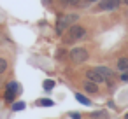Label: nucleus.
Returning a JSON list of instances; mask_svg holds the SVG:
<instances>
[{
  "mask_svg": "<svg viewBox=\"0 0 128 119\" xmlns=\"http://www.w3.org/2000/svg\"><path fill=\"white\" fill-rule=\"evenodd\" d=\"M77 19V16L76 14H67V16H60L58 18V21H56V33L58 35H62L67 28H70L72 26V23Z\"/></svg>",
  "mask_w": 128,
  "mask_h": 119,
  "instance_id": "obj_1",
  "label": "nucleus"
},
{
  "mask_svg": "<svg viewBox=\"0 0 128 119\" xmlns=\"http://www.w3.org/2000/svg\"><path fill=\"white\" fill-rule=\"evenodd\" d=\"M82 37H86V30H84L82 26H79V25H72V26L68 28V32H67V42L79 40V39H82Z\"/></svg>",
  "mask_w": 128,
  "mask_h": 119,
  "instance_id": "obj_2",
  "label": "nucleus"
},
{
  "mask_svg": "<svg viewBox=\"0 0 128 119\" xmlns=\"http://www.w3.org/2000/svg\"><path fill=\"white\" fill-rule=\"evenodd\" d=\"M70 60L76 61V63H82L88 60V51L84 47H74L70 51Z\"/></svg>",
  "mask_w": 128,
  "mask_h": 119,
  "instance_id": "obj_3",
  "label": "nucleus"
},
{
  "mask_svg": "<svg viewBox=\"0 0 128 119\" xmlns=\"http://www.w3.org/2000/svg\"><path fill=\"white\" fill-rule=\"evenodd\" d=\"M18 93H20V84L18 82H9L7 89H6V102H14Z\"/></svg>",
  "mask_w": 128,
  "mask_h": 119,
  "instance_id": "obj_4",
  "label": "nucleus"
},
{
  "mask_svg": "<svg viewBox=\"0 0 128 119\" xmlns=\"http://www.w3.org/2000/svg\"><path fill=\"white\" fill-rule=\"evenodd\" d=\"M119 4H121V0H100L98 9L100 11H114L119 7Z\"/></svg>",
  "mask_w": 128,
  "mask_h": 119,
  "instance_id": "obj_5",
  "label": "nucleus"
},
{
  "mask_svg": "<svg viewBox=\"0 0 128 119\" xmlns=\"http://www.w3.org/2000/svg\"><path fill=\"white\" fill-rule=\"evenodd\" d=\"M102 77H104V81L105 82H109V81H112V77H114V72L110 70V68H107V67H96L95 68Z\"/></svg>",
  "mask_w": 128,
  "mask_h": 119,
  "instance_id": "obj_6",
  "label": "nucleus"
},
{
  "mask_svg": "<svg viewBox=\"0 0 128 119\" xmlns=\"http://www.w3.org/2000/svg\"><path fill=\"white\" fill-rule=\"evenodd\" d=\"M86 77H88V81H91V82H95V84H98V82H105V81H104V77H102L95 68L88 70V72H86Z\"/></svg>",
  "mask_w": 128,
  "mask_h": 119,
  "instance_id": "obj_7",
  "label": "nucleus"
},
{
  "mask_svg": "<svg viewBox=\"0 0 128 119\" xmlns=\"http://www.w3.org/2000/svg\"><path fill=\"white\" fill-rule=\"evenodd\" d=\"M116 67H118V70H121V72H128V58H119Z\"/></svg>",
  "mask_w": 128,
  "mask_h": 119,
  "instance_id": "obj_8",
  "label": "nucleus"
},
{
  "mask_svg": "<svg viewBox=\"0 0 128 119\" xmlns=\"http://www.w3.org/2000/svg\"><path fill=\"white\" fill-rule=\"evenodd\" d=\"M84 89H86L88 93H96V91H98L96 84H95V82H91V81H86V82H84Z\"/></svg>",
  "mask_w": 128,
  "mask_h": 119,
  "instance_id": "obj_9",
  "label": "nucleus"
},
{
  "mask_svg": "<svg viewBox=\"0 0 128 119\" xmlns=\"http://www.w3.org/2000/svg\"><path fill=\"white\" fill-rule=\"evenodd\" d=\"M37 105H40V107H53L54 102L49 100V98H40V100H37Z\"/></svg>",
  "mask_w": 128,
  "mask_h": 119,
  "instance_id": "obj_10",
  "label": "nucleus"
},
{
  "mask_svg": "<svg viewBox=\"0 0 128 119\" xmlns=\"http://www.w3.org/2000/svg\"><path fill=\"white\" fill-rule=\"evenodd\" d=\"M76 98H77V102H81L82 105H90V103H91V102H90L86 96H82L81 93H76Z\"/></svg>",
  "mask_w": 128,
  "mask_h": 119,
  "instance_id": "obj_11",
  "label": "nucleus"
},
{
  "mask_svg": "<svg viewBox=\"0 0 128 119\" xmlns=\"http://www.w3.org/2000/svg\"><path fill=\"white\" fill-rule=\"evenodd\" d=\"M42 86H44V89H46V91H51V89L54 88V81L48 79V81H44V84H42Z\"/></svg>",
  "mask_w": 128,
  "mask_h": 119,
  "instance_id": "obj_12",
  "label": "nucleus"
},
{
  "mask_svg": "<svg viewBox=\"0 0 128 119\" xmlns=\"http://www.w3.org/2000/svg\"><path fill=\"white\" fill-rule=\"evenodd\" d=\"M26 105H25V102H16V103H12V110L14 112H18V110H23Z\"/></svg>",
  "mask_w": 128,
  "mask_h": 119,
  "instance_id": "obj_13",
  "label": "nucleus"
},
{
  "mask_svg": "<svg viewBox=\"0 0 128 119\" xmlns=\"http://www.w3.org/2000/svg\"><path fill=\"white\" fill-rule=\"evenodd\" d=\"M6 70H7V61L4 58H0V74H4Z\"/></svg>",
  "mask_w": 128,
  "mask_h": 119,
  "instance_id": "obj_14",
  "label": "nucleus"
},
{
  "mask_svg": "<svg viewBox=\"0 0 128 119\" xmlns=\"http://www.w3.org/2000/svg\"><path fill=\"white\" fill-rule=\"evenodd\" d=\"M77 2H79V0H62L63 5H76Z\"/></svg>",
  "mask_w": 128,
  "mask_h": 119,
  "instance_id": "obj_15",
  "label": "nucleus"
},
{
  "mask_svg": "<svg viewBox=\"0 0 128 119\" xmlns=\"http://www.w3.org/2000/svg\"><path fill=\"white\" fill-rule=\"evenodd\" d=\"M93 119H100V117H105V112H93L91 114Z\"/></svg>",
  "mask_w": 128,
  "mask_h": 119,
  "instance_id": "obj_16",
  "label": "nucleus"
},
{
  "mask_svg": "<svg viewBox=\"0 0 128 119\" xmlns=\"http://www.w3.org/2000/svg\"><path fill=\"white\" fill-rule=\"evenodd\" d=\"M121 81H124V82H126V81H128V74H126V72H124V74H123V75H121Z\"/></svg>",
  "mask_w": 128,
  "mask_h": 119,
  "instance_id": "obj_17",
  "label": "nucleus"
},
{
  "mask_svg": "<svg viewBox=\"0 0 128 119\" xmlns=\"http://www.w3.org/2000/svg\"><path fill=\"white\" fill-rule=\"evenodd\" d=\"M121 2H123V4H126V5H128V0H121Z\"/></svg>",
  "mask_w": 128,
  "mask_h": 119,
  "instance_id": "obj_18",
  "label": "nucleus"
},
{
  "mask_svg": "<svg viewBox=\"0 0 128 119\" xmlns=\"http://www.w3.org/2000/svg\"><path fill=\"white\" fill-rule=\"evenodd\" d=\"M88 2H96V0H88Z\"/></svg>",
  "mask_w": 128,
  "mask_h": 119,
  "instance_id": "obj_19",
  "label": "nucleus"
},
{
  "mask_svg": "<svg viewBox=\"0 0 128 119\" xmlns=\"http://www.w3.org/2000/svg\"><path fill=\"white\" fill-rule=\"evenodd\" d=\"M124 119H128V114H126V116H124Z\"/></svg>",
  "mask_w": 128,
  "mask_h": 119,
  "instance_id": "obj_20",
  "label": "nucleus"
},
{
  "mask_svg": "<svg viewBox=\"0 0 128 119\" xmlns=\"http://www.w3.org/2000/svg\"><path fill=\"white\" fill-rule=\"evenodd\" d=\"M126 16H128V11H126Z\"/></svg>",
  "mask_w": 128,
  "mask_h": 119,
  "instance_id": "obj_21",
  "label": "nucleus"
}]
</instances>
